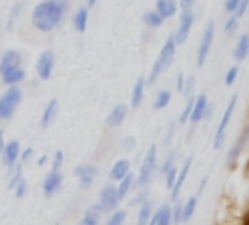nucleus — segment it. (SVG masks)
<instances>
[{"label": "nucleus", "instance_id": "f257e3e1", "mask_svg": "<svg viewBox=\"0 0 249 225\" xmlns=\"http://www.w3.org/2000/svg\"><path fill=\"white\" fill-rule=\"evenodd\" d=\"M63 15L65 12L60 8H57L53 2L43 0V2L34 6L31 12V24L40 32L49 34L60 25Z\"/></svg>", "mask_w": 249, "mask_h": 225}, {"label": "nucleus", "instance_id": "f03ea898", "mask_svg": "<svg viewBox=\"0 0 249 225\" xmlns=\"http://www.w3.org/2000/svg\"><path fill=\"white\" fill-rule=\"evenodd\" d=\"M176 48H178V44L175 41L173 34H170L169 38L166 40L164 46L160 50V54H159L157 60L154 62V64H153V67L150 70V75L147 78V85L156 83V80L161 76V73L172 66L173 60H175V56H176Z\"/></svg>", "mask_w": 249, "mask_h": 225}, {"label": "nucleus", "instance_id": "7ed1b4c3", "mask_svg": "<svg viewBox=\"0 0 249 225\" xmlns=\"http://www.w3.org/2000/svg\"><path fill=\"white\" fill-rule=\"evenodd\" d=\"M24 92L18 85L8 86V89L0 95V120H11L22 102Z\"/></svg>", "mask_w": 249, "mask_h": 225}, {"label": "nucleus", "instance_id": "20e7f679", "mask_svg": "<svg viewBox=\"0 0 249 225\" xmlns=\"http://www.w3.org/2000/svg\"><path fill=\"white\" fill-rule=\"evenodd\" d=\"M156 170H157V145L153 144V145H150V148L142 160L140 174H138V177H135V184L140 189L147 187L151 183Z\"/></svg>", "mask_w": 249, "mask_h": 225}, {"label": "nucleus", "instance_id": "39448f33", "mask_svg": "<svg viewBox=\"0 0 249 225\" xmlns=\"http://www.w3.org/2000/svg\"><path fill=\"white\" fill-rule=\"evenodd\" d=\"M236 102H237V94H233L223 116H221V120L218 123V128H217V132H215V136H214V149L218 151L221 149V146L224 145V141H226V129L230 123V119L234 112V108H236Z\"/></svg>", "mask_w": 249, "mask_h": 225}, {"label": "nucleus", "instance_id": "423d86ee", "mask_svg": "<svg viewBox=\"0 0 249 225\" xmlns=\"http://www.w3.org/2000/svg\"><path fill=\"white\" fill-rule=\"evenodd\" d=\"M54 66H56V54L53 50H46L43 51L38 59H37V63H36V72H37V76L41 79V80H49L53 75V70H54Z\"/></svg>", "mask_w": 249, "mask_h": 225}, {"label": "nucleus", "instance_id": "0eeeda50", "mask_svg": "<svg viewBox=\"0 0 249 225\" xmlns=\"http://www.w3.org/2000/svg\"><path fill=\"white\" fill-rule=\"evenodd\" d=\"M214 35H215V25L213 21H210L204 30V35L201 38V43H199V47H198V54H196V60H198V66L202 67L210 51H211V47H213V43H214Z\"/></svg>", "mask_w": 249, "mask_h": 225}, {"label": "nucleus", "instance_id": "6e6552de", "mask_svg": "<svg viewBox=\"0 0 249 225\" xmlns=\"http://www.w3.org/2000/svg\"><path fill=\"white\" fill-rule=\"evenodd\" d=\"M194 22H195V14H194V11L192 9L191 11H182L180 19H179V27H178L176 32L173 34L175 41H176L178 46H182V44H185L188 41Z\"/></svg>", "mask_w": 249, "mask_h": 225}, {"label": "nucleus", "instance_id": "1a4fd4ad", "mask_svg": "<svg viewBox=\"0 0 249 225\" xmlns=\"http://www.w3.org/2000/svg\"><path fill=\"white\" fill-rule=\"evenodd\" d=\"M120 200L117 196V190L114 184H107L103 187V190L100 192V199H98V205L101 208L103 212H111L119 206Z\"/></svg>", "mask_w": 249, "mask_h": 225}, {"label": "nucleus", "instance_id": "9d476101", "mask_svg": "<svg viewBox=\"0 0 249 225\" xmlns=\"http://www.w3.org/2000/svg\"><path fill=\"white\" fill-rule=\"evenodd\" d=\"M62 186H63L62 170H50V173L43 181V193L46 197H53L60 192Z\"/></svg>", "mask_w": 249, "mask_h": 225}, {"label": "nucleus", "instance_id": "9b49d317", "mask_svg": "<svg viewBox=\"0 0 249 225\" xmlns=\"http://www.w3.org/2000/svg\"><path fill=\"white\" fill-rule=\"evenodd\" d=\"M75 176L78 178L79 187L88 189L94 184V181L98 176V168L91 164H81L75 168Z\"/></svg>", "mask_w": 249, "mask_h": 225}, {"label": "nucleus", "instance_id": "f8f14e48", "mask_svg": "<svg viewBox=\"0 0 249 225\" xmlns=\"http://www.w3.org/2000/svg\"><path fill=\"white\" fill-rule=\"evenodd\" d=\"M248 141H249V126H246V128L239 133L236 142H234L233 146L230 148L229 155H227V164H229V167H230V165L233 167V165L236 164V161H237V158L240 157V154L243 152V149H245Z\"/></svg>", "mask_w": 249, "mask_h": 225}, {"label": "nucleus", "instance_id": "ddd939ff", "mask_svg": "<svg viewBox=\"0 0 249 225\" xmlns=\"http://www.w3.org/2000/svg\"><path fill=\"white\" fill-rule=\"evenodd\" d=\"M19 155H21V144L18 141H9L5 144L2 149V158L8 170H11L17 162H19Z\"/></svg>", "mask_w": 249, "mask_h": 225}, {"label": "nucleus", "instance_id": "4468645a", "mask_svg": "<svg viewBox=\"0 0 249 225\" xmlns=\"http://www.w3.org/2000/svg\"><path fill=\"white\" fill-rule=\"evenodd\" d=\"M192 161H194V157L186 158V161L183 162L182 168L178 171L176 181H175L173 187L170 189V196H172V200H173V202L178 200V197H179V194H180V192H182V187H183V184H185V181H186V177H188V174H189V171H191Z\"/></svg>", "mask_w": 249, "mask_h": 225}, {"label": "nucleus", "instance_id": "2eb2a0df", "mask_svg": "<svg viewBox=\"0 0 249 225\" xmlns=\"http://www.w3.org/2000/svg\"><path fill=\"white\" fill-rule=\"evenodd\" d=\"M128 111H129V107L126 104L114 105L106 117V125L108 128H119L120 125H123L124 119H126Z\"/></svg>", "mask_w": 249, "mask_h": 225}, {"label": "nucleus", "instance_id": "dca6fc26", "mask_svg": "<svg viewBox=\"0 0 249 225\" xmlns=\"http://www.w3.org/2000/svg\"><path fill=\"white\" fill-rule=\"evenodd\" d=\"M18 66H22V54L15 48L6 50L2 54V57H0V73Z\"/></svg>", "mask_w": 249, "mask_h": 225}, {"label": "nucleus", "instance_id": "f3484780", "mask_svg": "<svg viewBox=\"0 0 249 225\" xmlns=\"http://www.w3.org/2000/svg\"><path fill=\"white\" fill-rule=\"evenodd\" d=\"M207 110H208V98H207L205 94H201L194 101V107H192L191 116H189V122L194 123V125L195 123H199L204 119Z\"/></svg>", "mask_w": 249, "mask_h": 225}, {"label": "nucleus", "instance_id": "a211bd4d", "mask_svg": "<svg viewBox=\"0 0 249 225\" xmlns=\"http://www.w3.org/2000/svg\"><path fill=\"white\" fill-rule=\"evenodd\" d=\"M57 112H59V101L56 98H53V99H50L47 102V105L43 110V114H41V119H40V125H41L43 129H49L53 125Z\"/></svg>", "mask_w": 249, "mask_h": 225}, {"label": "nucleus", "instance_id": "6ab92c4d", "mask_svg": "<svg viewBox=\"0 0 249 225\" xmlns=\"http://www.w3.org/2000/svg\"><path fill=\"white\" fill-rule=\"evenodd\" d=\"M128 173H131V161L126 158H120L117 160L113 165L111 170L108 173V177L113 183H117L119 180H122Z\"/></svg>", "mask_w": 249, "mask_h": 225}, {"label": "nucleus", "instance_id": "aec40b11", "mask_svg": "<svg viewBox=\"0 0 249 225\" xmlns=\"http://www.w3.org/2000/svg\"><path fill=\"white\" fill-rule=\"evenodd\" d=\"M145 88H147V79L144 76H140L137 79V82L134 83L132 94H131V107L134 110L142 104L144 96H145Z\"/></svg>", "mask_w": 249, "mask_h": 225}, {"label": "nucleus", "instance_id": "412c9836", "mask_svg": "<svg viewBox=\"0 0 249 225\" xmlns=\"http://www.w3.org/2000/svg\"><path fill=\"white\" fill-rule=\"evenodd\" d=\"M0 76H2V82L6 86H14V85H19L22 80H25L27 73L22 69V66H18V67H14L3 73H0Z\"/></svg>", "mask_w": 249, "mask_h": 225}, {"label": "nucleus", "instance_id": "4be33fe9", "mask_svg": "<svg viewBox=\"0 0 249 225\" xmlns=\"http://www.w3.org/2000/svg\"><path fill=\"white\" fill-rule=\"evenodd\" d=\"M88 21H89V8L88 6H81L72 18V25L75 28L76 32L84 34L87 31L88 27Z\"/></svg>", "mask_w": 249, "mask_h": 225}, {"label": "nucleus", "instance_id": "5701e85b", "mask_svg": "<svg viewBox=\"0 0 249 225\" xmlns=\"http://www.w3.org/2000/svg\"><path fill=\"white\" fill-rule=\"evenodd\" d=\"M172 222V206L169 203H163L156 212H153L150 224L153 225H169Z\"/></svg>", "mask_w": 249, "mask_h": 225}, {"label": "nucleus", "instance_id": "b1692460", "mask_svg": "<svg viewBox=\"0 0 249 225\" xmlns=\"http://www.w3.org/2000/svg\"><path fill=\"white\" fill-rule=\"evenodd\" d=\"M156 11L166 21V19L173 18L178 14V3H176V0H157Z\"/></svg>", "mask_w": 249, "mask_h": 225}, {"label": "nucleus", "instance_id": "393cba45", "mask_svg": "<svg viewBox=\"0 0 249 225\" xmlns=\"http://www.w3.org/2000/svg\"><path fill=\"white\" fill-rule=\"evenodd\" d=\"M134 184H135V176H134L132 173H128L122 180L117 181L116 190H117V196H119V200H120V202L124 200V197H126V196L131 193Z\"/></svg>", "mask_w": 249, "mask_h": 225}, {"label": "nucleus", "instance_id": "a878e982", "mask_svg": "<svg viewBox=\"0 0 249 225\" xmlns=\"http://www.w3.org/2000/svg\"><path fill=\"white\" fill-rule=\"evenodd\" d=\"M104 212L101 210L100 205L98 203H94V205H91L85 210V213H84V216L81 219V224H84V225H97L101 221V215Z\"/></svg>", "mask_w": 249, "mask_h": 225}, {"label": "nucleus", "instance_id": "bb28decb", "mask_svg": "<svg viewBox=\"0 0 249 225\" xmlns=\"http://www.w3.org/2000/svg\"><path fill=\"white\" fill-rule=\"evenodd\" d=\"M249 54V34H242L234 48V60L243 62Z\"/></svg>", "mask_w": 249, "mask_h": 225}, {"label": "nucleus", "instance_id": "cd10ccee", "mask_svg": "<svg viewBox=\"0 0 249 225\" xmlns=\"http://www.w3.org/2000/svg\"><path fill=\"white\" fill-rule=\"evenodd\" d=\"M142 22H144L148 28L157 30V28H160V27L163 25L164 19H163L161 15L154 9V11H147V12L142 15Z\"/></svg>", "mask_w": 249, "mask_h": 225}, {"label": "nucleus", "instance_id": "c85d7f7f", "mask_svg": "<svg viewBox=\"0 0 249 225\" xmlns=\"http://www.w3.org/2000/svg\"><path fill=\"white\" fill-rule=\"evenodd\" d=\"M198 205V196H191L185 203H182V222L191 221Z\"/></svg>", "mask_w": 249, "mask_h": 225}, {"label": "nucleus", "instance_id": "c756f323", "mask_svg": "<svg viewBox=\"0 0 249 225\" xmlns=\"http://www.w3.org/2000/svg\"><path fill=\"white\" fill-rule=\"evenodd\" d=\"M153 203L150 199L144 200L141 205H140V212H138V224L144 225V224H150V219H151V215H153Z\"/></svg>", "mask_w": 249, "mask_h": 225}, {"label": "nucleus", "instance_id": "7c9ffc66", "mask_svg": "<svg viewBox=\"0 0 249 225\" xmlns=\"http://www.w3.org/2000/svg\"><path fill=\"white\" fill-rule=\"evenodd\" d=\"M170 101H172V92L167 91V89H161V91H159V94L156 95L153 108H154L156 111L164 110L166 107H169Z\"/></svg>", "mask_w": 249, "mask_h": 225}, {"label": "nucleus", "instance_id": "2f4dec72", "mask_svg": "<svg viewBox=\"0 0 249 225\" xmlns=\"http://www.w3.org/2000/svg\"><path fill=\"white\" fill-rule=\"evenodd\" d=\"M24 178V174H22V164L21 162H17L11 170H9V183H8V187L9 190H14V187L18 184L19 180Z\"/></svg>", "mask_w": 249, "mask_h": 225}, {"label": "nucleus", "instance_id": "473e14b6", "mask_svg": "<svg viewBox=\"0 0 249 225\" xmlns=\"http://www.w3.org/2000/svg\"><path fill=\"white\" fill-rule=\"evenodd\" d=\"M126 218H128V212L126 210L116 208L114 210H111V215L107 219V224L108 225H120V224H123L124 221H126Z\"/></svg>", "mask_w": 249, "mask_h": 225}, {"label": "nucleus", "instance_id": "72a5a7b5", "mask_svg": "<svg viewBox=\"0 0 249 225\" xmlns=\"http://www.w3.org/2000/svg\"><path fill=\"white\" fill-rule=\"evenodd\" d=\"M194 101H195V96L191 95V96L188 98V102H186V105H185V108H183V111H182L180 117H179V122H180L182 125H185L186 122H189V116H191V111H192V107H194Z\"/></svg>", "mask_w": 249, "mask_h": 225}, {"label": "nucleus", "instance_id": "f704fd0d", "mask_svg": "<svg viewBox=\"0 0 249 225\" xmlns=\"http://www.w3.org/2000/svg\"><path fill=\"white\" fill-rule=\"evenodd\" d=\"M14 193H15L17 199H24L28 194V181L25 178L19 180L18 184L14 187Z\"/></svg>", "mask_w": 249, "mask_h": 225}, {"label": "nucleus", "instance_id": "c9c22d12", "mask_svg": "<svg viewBox=\"0 0 249 225\" xmlns=\"http://www.w3.org/2000/svg\"><path fill=\"white\" fill-rule=\"evenodd\" d=\"M63 164H65V154H63V151L57 149L52 160V170H62Z\"/></svg>", "mask_w": 249, "mask_h": 225}, {"label": "nucleus", "instance_id": "e433bc0d", "mask_svg": "<svg viewBox=\"0 0 249 225\" xmlns=\"http://www.w3.org/2000/svg\"><path fill=\"white\" fill-rule=\"evenodd\" d=\"M164 177H166V187L170 190L172 187H173V184H175V181H176V177H178V168L173 165V167H170L166 173H164Z\"/></svg>", "mask_w": 249, "mask_h": 225}, {"label": "nucleus", "instance_id": "4c0bfd02", "mask_svg": "<svg viewBox=\"0 0 249 225\" xmlns=\"http://www.w3.org/2000/svg\"><path fill=\"white\" fill-rule=\"evenodd\" d=\"M195 82H196L195 76H189V78L185 80V85H183V89H182V92H183V95H185V96H188V98H189L191 95H194Z\"/></svg>", "mask_w": 249, "mask_h": 225}, {"label": "nucleus", "instance_id": "58836bf2", "mask_svg": "<svg viewBox=\"0 0 249 225\" xmlns=\"http://www.w3.org/2000/svg\"><path fill=\"white\" fill-rule=\"evenodd\" d=\"M237 25H239V18L236 15H231L229 18V21L226 22V25H224V31L227 34H233L237 30Z\"/></svg>", "mask_w": 249, "mask_h": 225}, {"label": "nucleus", "instance_id": "ea45409f", "mask_svg": "<svg viewBox=\"0 0 249 225\" xmlns=\"http://www.w3.org/2000/svg\"><path fill=\"white\" fill-rule=\"evenodd\" d=\"M237 72H239V69H237L236 66H233V67H230V69L227 70L226 78H224V82H226L227 86H231V85L234 83V80H236V78H237Z\"/></svg>", "mask_w": 249, "mask_h": 225}, {"label": "nucleus", "instance_id": "a19ab883", "mask_svg": "<svg viewBox=\"0 0 249 225\" xmlns=\"http://www.w3.org/2000/svg\"><path fill=\"white\" fill-rule=\"evenodd\" d=\"M34 157V149L33 148H25L24 151L21 149V155H19V162L24 165V164H28Z\"/></svg>", "mask_w": 249, "mask_h": 225}, {"label": "nucleus", "instance_id": "79ce46f5", "mask_svg": "<svg viewBox=\"0 0 249 225\" xmlns=\"http://www.w3.org/2000/svg\"><path fill=\"white\" fill-rule=\"evenodd\" d=\"M148 199V190H147V187H142V190L132 199V202H131V205L132 206H135V205H141L144 200H147Z\"/></svg>", "mask_w": 249, "mask_h": 225}, {"label": "nucleus", "instance_id": "37998d69", "mask_svg": "<svg viewBox=\"0 0 249 225\" xmlns=\"http://www.w3.org/2000/svg\"><path fill=\"white\" fill-rule=\"evenodd\" d=\"M172 221H175L176 224L182 222V203L180 202H178L176 206L172 208Z\"/></svg>", "mask_w": 249, "mask_h": 225}, {"label": "nucleus", "instance_id": "c03bdc74", "mask_svg": "<svg viewBox=\"0 0 249 225\" xmlns=\"http://www.w3.org/2000/svg\"><path fill=\"white\" fill-rule=\"evenodd\" d=\"M248 8H249V0H240L239 5H237V8H236V11H234V15L240 19V18L246 14Z\"/></svg>", "mask_w": 249, "mask_h": 225}, {"label": "nucleus", "instance_id": "a18cd8bd", "mask_svg": "<svg viewBox=\"0 0 249 225\" xmlns=\"http://www.w3.org/2000/svg\"><path fill=\"white\" fill-rule=\"evenodd\" d=\"M21 12H22V3L18 2V3H15L14 8L11 9V14H9V24H12V21H15V19L21 15Z\"/></svg>", "mask_w": 249, "mask_h": 225}, {"label": "nucleus", "instance_id": "49530a36", "mask_svg": "<svg viewBox=\"0 0 249 225\" xmlns=\"http://www.w3.org/2000/svg\"><path fill=\"white\" fill-rule=\"evenodd\" d=\"M122 144H123V148L126 149V151H132L137 146V139L134 136H126V138L123 139Z\"/></svg>", "mask_w": 249, "mask_h": 225}, {"label": "nucleus", "instance_id": "de8ad7c7", "mask_svg": "<svg viewBox=\"0 0 249 225\" xmlns=\"http://www.w3.org/2000/svg\"><path fill=\"white\" fill-rule=\"evenodd\" d=\"M240 0H224V9L227 14H234Z\"/></svg>", "mask_w": 249, "mask_h": 225}, {"label": "nucleus", "instance_id": "09e8293b", "mask_svg": "<svg viewBox=\"0 0 249 225\" xmlns=\"http://www.w3.org/2000/svg\"><path fill=\"white\" fill-rule=\"evenodd\" d=\"M196 3V0H179V8L182 11H191Z\"/></svg>", "mask_w": 249, "mask_h": 225}, {"label": "nucleus", "instance_id": "8fccbe9b", "mask_svg": "<svg viewBox=\"0 0 249 225\" xmlns=\"http://www.w3.org/2000/svg\"><path fill=\"white\" fill-rule=\"evenodd\" d=\"M175 165V152H172L167 158H166V161L163 162V167H161V171L163 173H166L170 167H173Z\"/></svg>", "mask_w": 249, "mask_h": 225}, {"label": "nucleus", "instance_id": "3c124183", "mask_svg": "<svg viewBox=\"0 0 249 225\" xmlns=\"http://www.w3.org/2000/svg\"><path fill=\"white\" fill-rule=\"evenodd\" d=\"M50 2H53L57 8H60L63 12H68L69 11V6H71V2L69 0H50Z\"/></svg>", "mask_w": 249, "mask_h": 225}, {"label": "nucleus", "instance_id": "603ef678", "mask_svg": "<svg viewBox=\"0 0 249 225\" xmlns=\"http://www.w3.org/2000/svg\"><path fill=\"white\" fill-rule=\"evenodd\" d=\"M185 76H183V73L182 72H179L178 73V76H176V89L179 91V92H182V89H183V85H185Z\"/></svg>", "mask_w": 249, "mask_h": 225}, {"label": "nucleus", "instance_id": "864d4df0", "mask_svg": "<svg viewBox=\"0 0 249 225\" xmlns=\"http://www.w3.org/2000/svg\"><path fill=\"white\" fill-rule=\"evenodd\" d=\"M49 161V157L47 155H41L38 160H37V165H40V167H43V165H46V162Z\"/></svg>", "mask_w": 249, "mask_h": 225}, {"label": "nucleus", "instance_id": "5fc2aeb1", "mask_svg": "<svg viewBox=\"0 0 249 225\" xmlns=\"http://www.w3.org/2000/svg\"><path fill=\"white\" fill-rule=\"evenodd\" d=\"M97 2H98V0H87V6L88 8H92Z\"/></svg>", "mask_w": 249, "mask_h": 225}, {"label": "nucleus", "instance_id": "6e6d98bb", "mask_svg": "<svg viewBox=\"0 0 249 225\" xmlns=\"http://www.w3.org/2000/svg\"><path fill=\"white\" fill-rule=\"evenodd\" d=\"M2 136H3V132H2V130H0V138H2Z\"/></svg>", "mask_w": 249, "mask_h": 225}]
</instances>
